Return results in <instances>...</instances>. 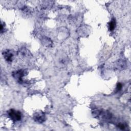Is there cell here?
Listing matches in <instances>:
<instances>
[{
  "instance_id": "cell-1",
  "label": "cell",
  "mask_w": 131,
  "mask_h": 131,
  "mask_svg": "<svg viewBox=\"0 0 131 131\" xmlns=\"http://www.w3.org/2000/svg\"><path fill=\"white\" fill-rule=\"evenodd\" d=\"M8 115L14 121H18L21 120V114L18 111H16L13 109H10L8 112Z\"/></svg>"
},
{
  "instance_id": "cell-2",
  "label": "cell",
  "mask_w": 131,
  "mask_h": 131,
  "mask_svg": "<svg viewBox=\"0 0 131 131\" xmlns=\"http://www.w3.org/2000/svg\"><path fill=\"white\" fill-rule=\"evenodd\" d=\"M33 119L35 121L38 122L39 123H41L45 121L46 117L45 114L41 112H38L35 113L33 115Z\"/></svg>"
},
{
  "instance_id": "cell-3",
  "label": "cell",
  "mask_w": 131,
  "mask_h": 131,
  "mask_svg": "<svg viewBox=\"0 0 131 131\" xmlns=\"http://www.w3.org/2000/svg\"><path fill=\"white\" fill-rule=\"evenodd\" d=\"M25 71L24 70H18L12 73V76L19 82L23 81V77L25 76Z\"/></svg>"
},
{
  "instance_id": "cell-4",
  "label": "cell",
  "mask_w": 131,
  "mask_h": 131,
  "mask_svg": "<svg viewBox=\"0 0 131 131\" xmlns=\"http://www.w3.org/2000/svg\"><path fill=\"white\" fill-rule=\"evenodd\" d=\"M3 56L6 59V60L8 62H11L13 60V54L10 50H7L3 52Z\"/></svg>"
},
{
  "instance_id": "cell-5",
  "label": "cell",
  "mask_w": 131,
  "mask_h": 131,
  "mask_svg": "<svg viewBox=\"0 0 131 131\" xmlns=\"http://www.w3.org/2000/svg\"><path fill=\"white\" fill-rule=\"evenodd\" d=\"M126 66V62L125 61H124L123 60H119L118 61L116 66L118 69L123 70L125 68Z\"/></svg>"
},
{
  "instance_id": "cell-6",
  "label": "cell",
  "mask_w": 131,
  "mask_h": 131,
  "mask_svg": "<svg viewBox=\"0 0 131 131\" xmlns=\"http://www.w3.org/2000/svg\"><path fill=\"white\" fill-rule=\"evenodd\" d=\"M108 27L109 30L110 31H113L116 27V21L115 19H112L109 23H108Z\"/></svg>"
},
{
  "instance_id": "cell-7",
  "label": "cell",
  "mask_w": 131,
  "mask_h": 131,
  "mask_svg": "<svg viewBox=\"0 0 131 131\" xmlns=\"http://www.w3.org/2000/svg\"><path fill=\"white\" fill-rule=\"evenodd\" d=\"M122 88V85L121 83H118L116 86V92H118L120 91Z\"/></svg>"
},
{
  "instance_id": "cell-8",
  "label": "cell",
  "mask_w": 131,
  "mask_h": 131,
  "mask_svg": "<svg viewBox=\"0 0 131 131\" xmlns=\"http://www.w3.org/2000/svg\"><path fill=\"white\" fill-rule=\"evenodd\" d=\"M118 127L120 129H122V130L124 129V128H125V126L124 124H123V123H119V124L118 125Z\"/></svg>"
}]
</instances>
